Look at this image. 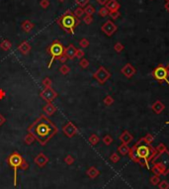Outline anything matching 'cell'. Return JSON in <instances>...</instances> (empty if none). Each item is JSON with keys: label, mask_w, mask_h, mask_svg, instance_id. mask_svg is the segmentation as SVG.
Wrapping results in <instances>:
<instances>
[{"label": "cell", "mask_w": 169, "mask_h": 189, "mask_svg": "<svg viewBox=\"0 0 169 189\" xmlns=\"http://www.w3.org/2000/svg\"><path fill=\"white\" fill-rule=\"evenodd\" d=\"M28 132L35 137V140L40 143V145L45 146L53 136H56L58 129L48 116L40 115L32 125L29 126Z\"/></svg>", "instance_id": "obj_1"}, {"label": "cell", "mask_w": 169, "mask_h": 189, "mask_svg": "<svg viewBox=\"0 0 169 189\" xmlns=\"http://www.w3.org/2000/svg\"><path fill=\"white\" fill-rule=\"evenodd\" d=\"M57 22L61 29H63L66 33L72 35L74 34V29L80 24V19L76 18L73 15V12L67 10L63 13L60 18L57 20Z\"/></svg>", "instance_id": "obj_2"}, {"label": "cell", "mask_w": 169, "mask_h": 189, "mask_svg": "<svg viewBox=\"0 0 169 189\" xmlns=\"http://www.w3.org/2000/svg\"><path fill=\"white\" fill-rule=\"evenodd\" d=\"M141 141L139 140L138 143L134 146V150H136L137 157L139 158H145L149 161H152L153 159L156 158L157 157V152L156 150L153 149L152 146H150L149 145H141Z\"/></svg>", "instance_id": "obj_3"}, {"label": "cell", "mask_w": 169, "mask_h": 189, "mask_svg": "<svg viewBox=\"0 0 169 189\" xmlns=\"http://www.w3.org/2000/svg\"><path fill=\"white\" fill-rule=\"evenodd\" d=\"M64 47L61 44L60 41L56 40L54 42H53V44L50 46V47L46 49V52H48L50 54V61L48 65V68L50 69L52 68V65L54 60H57L61 56H62L63 53H64Z\"/></svg>", "instance_id": "obj_4"}, {"label": "cell", "mask_w": 169, "mask_h": 189, "mask_svg": "<svg viewBox=\"0 0 169 189\" xmlns=\"http://www.w3.org/2000/svg\"><path fill=\"white\" fill-rule=\"evenodd\" d=\"M152 76L155 78V80L159 83L166 82L169 85V80H168V72L165 66H163L162 65H159L158 66L153 69L152 71Z\"/></svg>", "instance_id": "obj_5"}, {"label": "cell", "mask_w": 169, "mask_h": 189, "mask_svg": "<svg viewBox=\"0 0 169 189\" xmlns=\"http://www.w3.org/2000/svg\"><path fill=\"white\" fill-rule=\"evenodd\" d=\"M23 161V158L18 153H13L9 158H8V162L13 167L14 169V185L17 184V170L21 166V163Z\"/></svg>", "instance_id": "obj_6"}, {"label": "cell", "mask_w": 169, "mask_h": 189, "mask_svg": "<svg viewBox=\"0 0 169 189\" xmlns=\"http://www.w3.org/2000/svg\"><path fill=\"white\" fill-rule=\"evenodd\" d=\"M93 77L96 79L99 84H104V83L111 77V73H110V71H108L104 66H100V68L95 71V73L93 74Z\"/></svg>", "instance_id": "obj_7"}, {"label": "cell", "mask_w": 169, "mask_h": 189, "mask_svg": "<svg viewBox=\"0 0 169 189\" xmlns=\"http://www.w3.org/2000/svg\"><path fill=\"white\" fill-rule=\"evenodd\" d=\"M101 30H102V32L104 33L105 35H107L108 37H111V36H113L117 32L118 27H117V25L113 22V21L107 20L106 22H105L102 25V27H101Z\"/></svg>", "instance_id": "obj_8"}, {"label": "cell", "mask_w": 169, "mask_h": 189, "mask_svg": "<svg viewBox=\"0 0 169 189\" xmlns=\"http://www.w3.org/2000/svg\"><path fill=\"white\" fill-rule=\"evenodd\" d=\"M40 96H41V98H43L45 100V101L50 103L57 97V93L52 87H45V89L40 93Z\"/></svg>", "instance_id": "obj_9"}, {"label": "cell", "mask_w": 169, "mask_h": 189, "mask_svg": "<svg viewBox=\"0 0 169 189\" xmlns=\"http://www.w3.org/2000/svg\"><path fill=\"white\" fill-rule=\"evenodd\" d=\"M62 132L67 138H72L77 134V128L72 122H67L62 127Z\"/></svg>", "instance_id": "obj_10"}, {"label": "cell", "mask_w": 169, "mask_h": 189, "mask_svg": "<svg viewBox=\"0 0 169 189\" xmlns=\"http://www.w3.org/2000/svg\"><path fill=\"white\" fill-rule=\"evenodd\" d=\"M151 171L153 172L154 175H158V176L161 174L166 175V166L164 165L162 162H156L152 165Z\"/></svg>", "instance_id": "obj_11"}, {"label": "cell", "mask_w": 169, "mask_h": 189, "mask_svg": "<svg viewBox=\"0 0 169 189\" xmlns=\"http://www.w3.org/2000/svg\"><path fill=\"white\" fill-rule=\"evenodd\" d=\"M121 72H122V74H124L126 77L130 78V77H133L134 74H136L137 70L130 64H127L124 68H122Z\"/></svg>", "instance_id": "obj_12"}, {"label": "cell", "mask_w": 169, "mask_h": 189, "mask_svg": "<svg viewBox=\"0 0 169 189\" xmlns=\"http://www.w3.org/2000/svg\"><path fill=\"white\" fill-rule=\"evenodd\" d=\"M76 51H77V49L75 48V46L73 44H70L64 49L63 54L67 57V60H74L75 54H76Z\"/></svg>", "instance_id": "obj_13"}, {"label": "cell", "mask_w": 169, "mask_h": 189, "mask_svg": "<svg viewBox=\"0 0 169 189\" xmlns=\"http://www.w3.org/2000/svg\"><path fill=\"white\" fill-rule=\"evenodd\" d=\"M17 49H18V51L22 54L23 56H27V54H29V53H30V51H31V46L27 41H24L18 46V48Z\"/></svg>", "instance_id": "obj_14"}, {"label": "cell", "mask_w": 169, "mask_h": 189, "mask_svg": "<svg viewBox=\"0 0 169 189\" xmlns=\"http://www.w3.org/2000/svg\"><path fill=\"white\" fill-rule=\"evenodd\" d=\"M164 109H165V105H164L161 101H159V100H156V101L152 104V106H151V110H152L153 113H155V114H161V113L164 111Z\"/></svg>", "instance_id": "obj_15"}, {"label": "cell", "mask_w": 169, "mask_h": 189, "mask_svg": "<svg viewBox=\"0 0 169 189\" xmlns=\"http://www.w3.org/2000/svg\"><path fill=\"white\" fill-rule=\"evenodd\" d=\"M120 141L122 142V144H126V145H129L130 143H132L134 140V137L130 135V133H129L128 131H124L123 133L121 134L120 137Z\"/></svg>", "instance_id": "obj_16"}, {"label": "cell", "mask_w": 169, "mask_h": 189, "mask_svg": "<svg viewBox=\"0 0 169 189\" xmlns=\"http://www.w3.org/2000/svg\"><path fill=\"white\" fill-rule=\"evenodd\" d=\"M105 7L109 10V12H114V11H119L120 8V4L117 0H109L106 3Z\"/></svg>", "instance_id": "obj_17"}, {"label": "cell", "mask_w": 169, "mask_h": 189, "mask_svg": "<svg viewBox=\"0 0 169 189\" xmlns=\"http://www.w3.org/2000/svg\"><path fill=\"white\" fill-rule=\"evenodd\" d=\"M43 111L46 113V116H53L57 111V108L54 107V105L53 103H46L45 106L43 107Z\"/></svg>", "instance_id": "obj_18"}, {"label": "cell", "mask_w": 169, "mask_h": 189, "mask_svg": "<svg viewBox=\"0 0 169 189\" xmlns=\"http://www.w3.org/2000/svg\"><path fill=\"white\" fill-rule=\"evenodd\" d=\"M49 158L46 157L44 154H40L37 155V158H35V162L37 163L39 166H44L46 162H48Z\"/></svg>", "instance_id": "obj_19"}, {"label": "cell", "mask_w": 169, "mask_h": 189, "mask_svg": "<svg viewBox=\"0 0 169 189\" xmlns=\"http://www.w3.org/2000/svg\"><path fill=\"white\" fill-rule=\"evenodd\" d=\"M22 29H23V31L24 32H26V33H30L33 29H34V24L31 22L30 20H25L24 22L22 23Z\"/></svg>", "instance_id": "obj_20"}, {"label": "cell", "mask_w": 169, "mask_h": 189, "mask_svg": "<svg viewBox=\"0 0 169 189\" xmlns=\"http://www.w3.org/2000/svg\"><path fill=\"white\" fill-rule=\"evenodd\" d=\"M130 146L128 145H126V144H122L120 145L119 146H118V150H119V153L122 154V155H127V154H129L130 153Z\"/></svg>", "instance_id": "obj_21"}, {"label": "cell", "mask_w": 169, "mask_h": 189, "mask_svg": "<svg viewBox=\"0 0 169 189\" xmlns=\"http://www.w3.org/2000/svg\"><path fill=\"white\" fill-rule=\"evenodd\" d=\"M0 48H1V50H3V51H9V50L12 48V44L11 42L9 40H3L1 43H0Z\"/></svg>", "instance_id": "obj_22"}, {"label": "cell", "mask_w": 169, "mask_h": 189, "mask_svg": "<svg viewBox=\"0 0 169 189\" xmlns=\"http://www.w3.org/2000/svg\"><path fill=\"white\" fill-rule=\"evenodd\" d=\"M83 10H84V14L89 15V16H92L93 14L95 13V8H94V6L90 5V4H88V5H86L85 7H84Z\"/></svg>", "instance_id": "obj_23"}, {"label": "cell", "mask_w": 169, "mask_h": 189, "mask_svg": "<svg viewBox=\"0 0 169 189\" xmlns=\"http://www.w3.org/2000/svg\"><path fill=\"white\" fill-rule=\"evenodd\" d=\"M87 174H88V176H89V177L95 178L96 176H98V175L100 174V172L97 170L95 167H90V169L87 170Z\"/></svg>", "instance_id": "obj_24"}, {"label": "cell", "mask_w": 169, "mask_h": 189, "mask_svg": "<svg viewBox=\"0 0 169 189\" xmlns=\"http://www.w3.org/2000/svg\"><path fill=\"white\" fill-rule=\"evenodd\" d=\"M141 141L145 142L146 145H150V144H152V142L154 141V138H153L152 135H150V134H147L145 137H143V138L141 139Z\"/></svg>", "instance_id": "obj_25"}, {"label": "cell", "mask_w": 169, "mask_h": 189, "mask_svg": "<svg viewBox=\"0 0 169 189\" xmlns=\"http://www.w3.org/2000/svg\"><path fill=\"white\" fill-rule=\"evenodd\" d=\"M155 150H156V152H157V157H158V155H160V154H162L164 152H166V150H167L166 146L164 145V144H162V143L156 146ZM157 157H156V158H157Z\"/></svg>", "instance_id": "obj_26"}, {"label": "cell", "mask_w": 169, "mask_h": 189, "mask_svg": "<svg viewBox=\"0 0 169 189\" xmlns=\"http://www.w3.org/2000/svg\"><path fill=\"white\" fill-rule=\"evenodd\" d=\"M88 141H89V143L92 146H95V145H97L99 143L100 139H99L98 136L95 135V134H92V135L89 137V139H88Z\"/></svg>", "instance_id": "obj_27"}, {"label": "cell", "mask_w": 169, "mask_h": 189, "mask_svg": "<svg viewBox=\"0 0 169 189\" xmlns=\"http://www.w3.org/2000/svg\"><path fill=\"white\" fill-rule=\"evenodd\" d=\"M73 15H74L76 18L80 19V17H82V16L84 15V10H83V8H81V7L76 8V9H75L74 12H73Z\"/></svg>", "instance_id": "obj_28"}, {"label": "cell", "mask_w": 169, "mask_h": 189, "mask_svg": "<svg viewBox=\"0 0 169 189\" xmlns=\"http://www.w3.org/2000/svg\"><path fill=\"white\" fill-rule=\"evenodd\" d=\"M35 141V137H34L31 133H28L27 136L25 137V143H26L27 145H31Z\"/></svg>", "instance_id": "obj_29"}, {"label": "cell", "mask_w": 169, "mask_h": 189, "mask_svg": "<svg viewBox=\"0 0 169 189\" xmlns=\"http://www.w3.org/2000/svg\"><path fill=\"white\" fill-rule=\"evenodd\" d=\"M103 102H104V104H105V105H106V106H111V105L114 103V98L112 97V96L107 95L106 97L104 98Z\"/></svg>", "instance_id": "obj_30"}, {"label": "cell", "mask_w": 169, "mask_h": 189, "mask_svg": "<svg viewBox=\"0 0 169 189\" xmlns=\"http://www.w3.org/2000/svg\"><path fill=\"white\" fill-rule=\"evenodd\" d=\"M102 141L103 143L106 146H110L113 143V138L110 136V135H106V136H104L103 139H102Z\"/></svg>", "instance_id": "obj_31"}, {"label": "cell", "mask_w": 169, "mask_h": 189, "mask_svg": "<svg viewBox=\"0 0 169 189\" xmlns=\"http://www.w3.org/2000/svg\"><path fill=\"white\" fill-rule=\"evenodd\" d=\"M60 71H61V74L66 75V74H68V73H69L70 69H69L66 65H62L61 66V68H60Z\"/></svg>", "instance_id": "obj_32"}, {"label": "cell", "mask_w": 169, "mask_h": 189, "mask_svg": "<svg viewBox=\"0 0 169 189\" xmlns=\"http://www.w3.org/2000/svg\"><path fill=\"white\" fill-rule=\"evenodd\" d=\"M79 46L83 49H86L89 47V41H88L87 39H85V38H83V39H81L79 41Z\"/></svg>", "instance_id": "obj_33"}, {"label": "cell", "mask_w": 169, "mask_h": 189, "mask_svg": "<svg viewBox=\"0 0 169 189\" xmlns=\"http://www.w3.org/2000/svg\"><path fill=\"white\" fill-rule=\"evenodd\" d=\"M109 13H110L109 10L105 6H103L102 8H100L99 15L101 16V17H106V16H109Z\"/></svg>", "instance_id": "obj_34"}, {"label": "cell", "mask_w": 169, "mask_h": 189, "mask_svg": "<svg viewBox=\"0 0 169 189\" xmlns=\"http://www.w3.org/2000/svg\"><path fill=\"white\" fill-rule=\"evenodd\" d=\"M160 181H161V180H160L158 175H153L150 177V183L152 184V185H158V183Z\"/></svg>", "instance_id": "obj_35"}, {"label": "cell", "mask_w": 169, "mask_h": 189, "mask_svg": "<svg viewBox=\"0 0 169 189\" xmlns=\"http://www.w3.org/2000/svg\"><path fill=\"white\" fill-rule=\"evenodd\" d=\"M79 65L81 66L82 69H87L88 66H89V61L86 60V58H81L79 61Z\"/></svg>", "instance_id": "obj_36"}, {"label": "cell", "mask_w": 169, "mask_h": 189, "mask_svg": "<svg viewBox=\"0 0 169 189\" xmlns=\"http://www.w3.org/2000/svg\"><path fill=\"white\" fill-rule=\"evenodd\" d=\"M75 3L77 4L78 7L84 8L86 5H88V3H89V0H75Z\"/></svg>", "instance_id": "obj_37"}, {"label": "cell", "mask_w": 169, "mask_h": 189, "mask_svg": "<svg viewBox=\"0 0 169 189\" xmlns=\"http://www.w3.org/2000/svg\"><path fill=\"white\" fill-rule=\"evenodd\" d=\"M52 83H53V81L50 77H45L43 79V81H42V84H43L45 87H50L52 86Z\"/></svg>", "instance_id": "obj_38"}, {"label": "cell", "mask_w": 169, "mask_h": 189, "mask_svg": "<svg viewBox=\"0 0 169 189\" xmlns=\"http://www.w3.org/2000/svg\"><path fill=\"white\" fill-rule=\"evenodd\" d=\"M124 45L121 44V43H116L115 46H114V50L117 52V53H121L124 51Z\"/></svg>", "instance_id": "obj_39"}, {"label": "cell", "mask_w": 169, "mask_h": 189, "mask_svg": "<svg viewBox=\"0 0 169 189\" xmlns=\"http://www.w3.org/2000/svg\"><path fill=\"white\" fill-rule=\"evenodd\" d=\"M158 187L159 189H169V183L166 180H162L158 183Z\"/></svg>", "instance_id": "obj_40"}, {"label": "cell", "mask_w": 169, "mask_h": 189, "mask_svg": "<svg viewBox=\"0 0 169 189\" xmlns=\"http://www.w3.org/2000/svg\"><path fill=\"white\" fill-rule=\"evenodd\" d=\"M83 22L85 23L86 25H90V24H92V22H93L92 16H89V15L84 16V17H83Z\"/></svg>", "instance_id": "obj_41"}, {"label": "cell", "mask_w": 169, "mask_h": 189, "mask_svg": "<svg viewBox=\"0 0 169 189\" xmlns=\"http://www.w3.org/2000/svg\"><path fill=\"white\" fill-rule=\"evenodd\" d=\"M110 159H111V161L112 162H118L120 161V157H119V154H116V153H114L111 154V157H110Z\"/></svg>", "instance_id": "obj_42"}, {"label": "cell", "mask_w": 169, "mask_h": 189, "mask_svg": "<svg viewBox=\"0 0 169 189\" xmlns=\"http://www.w3.org/2000/svg\"><path fill=\"white\" fill-rule=\"evenodd\" d=\"M84 54H85V53H84L83 50H78L76 51V54H75V57L78 58V60H81V58H83Z\"/></svg>", "instance_id": "obj_43"}, {"label": "cell", "mask_w": 169, "mask_h": 189, "mask_svg": "<svg viewBox=\"0 0 169 189\" xmlns=\"http://www.w3.org/2000/svg\"><path fill=\"white\" fill-rule=\"evenodd\" d=\"M40 6L43 8V9H46V8L50 6V1L49 0H41Z\"/></svg>", "instance_id": "obj_44"}, {"label": "cell", "mask_w": 169, "mask_h": 189, "mask_svg": "<svg viewBox=\"0 0 169 189\" xmlns=\"http://www.w3.org/2000/svg\"><path fill=\"white\" fill-rule=\"evenodd\" d=\"M109 16H111V18L113 20H116L119 18V16H120V12L119 11H114V12H110L109 13Z\"/></svg>", "instance_id": "obj_45"}, {"label": "cell", "mask_w": 169, "mask_h": 189, "mask_svg": "<svg viewBox=\"0 0 169 189\" xmlns=\"http://www.w3.org/2000/svg\"><path fill=\"white\" fill-rule=\"evenodd\" d=\"M73 161H74V158L71 157V155H67L65 158V162L67 165H71V163H73Z\"/></svg>", "instance_id": "obj_46"}, {"label": "cell", "mask_w": 169, "mask_h": 189, "mask_svg": "<svg viewBox=\"0 0 169 189\" xmlns=\"http://www.w3.org/2000/svg\"><path fill=\"white\" fill-rule=\"evenodd\" d=\"M57 61H61L62 65H64V64H65V61H67V57L64 56V54H62V56H61L60 57L57 58Z\"/></svg>", "instance_id": "obj_47"}, {"label": "cell", "mask_w": 169, "mask_h": 189, "mask_svg": "<svg viewBox=\"0 0 169 189\" xmlns=\"http://www.w3.org/2000/svg\"><path fill=\"white\" fill-rule=\"evenodd\" d=\"M5 96H6V92L4 91L2 88H0V100L5 98Z\"/></svg>", "instance_id": "obj_48"}, {"label": "cell", "mask_w": 169, "mask_h": 189, "mask_svg": "<svg viewBox=\"0 0 169 189\" xmlns=\"http://www.w3.org/2000/svg\"><path fill=\"white\" fill-rule=\"evenodd\" d=\"M6 122V119H5V117H4L2 114H0V127H1V126L5 123Z\"/></svg>", "instance_id": "obj_49"}, {"label": "cell", "mask_w": 169, "mask_h": 189, "mask_svg": "<svg viewBox=\"0 0 169 189\" xmlns=\"http://www.w3.org/2000/svg\"><path fill=\"white\" fill-rule=\"evenodd\" d=\"M97 2H98L100 5H102V6H105L106 5V3L109 1V0H96Z\"/></svg>", "instance_id": "obj_50"}, {"label": "cell", "mask_w": 169, "mask_h": 189, "mask_svg": "<svg viewBox=\"0 0 169 189\" xmlns=\"http://www.w3.org/2000/svg\"><path fill=\"white\" fill-rule=\"evenodd\" d=\"M164 8H165L167 12H169V1H166L165 5H164Z\"/></svg>", "instance_id": "obj_51"}, {"label": "cell", "mask_w": 169, "mask_h": 189, "mask_svg": "<svg viewBox=\"0 0 169 189\" xmlns=\"http://www.w3.org/2000/svg\"><path fill=\"white\" fill-rule=\"evenodd\" d=\"M166 69H167V72H168V76H169V64L166 66Z\"/></svg>", "instance_id": "obj_52"}, {"label": "cell", "mask_w": 169, "mask_h": 189, "mask_svg": "<svg viewBox=\"0 0 169 189\" xmlns=\"http://www.w3.org/2000/svg\"><path fill=\"white\" fill-rule=\"evenodd\" d=\"M58 1H60V2H64L65 0H58Z\"/></svg>", "instance_id": "obj_53"}, {"label": "cell", "mask_w": 169, "mask_h": 189, "mask_svg": "<svg viewBox=\"0 0 169 189\" xmlns=\"http://www.w3.org/2000/svg\"><path fill=\"white\" fill-rule=\"evenodd\" d=\"M166 124H167V125H169V121H168V122H166Z\"/></svg>", "instance_id": "obj_54"}, {"label": "cell", "mask_w": 169, "mask_h": 189, "mask_svg": "<svg viewBox=\"0 0 169 189\" xmlns=\"http://www.w3.org/2000/svg\"><path fill=\"white\" fill-rule=\"evenodd\" d=\"M166 1H169V0H166Z\"/></svg>", "instance_id": "obj_55"}]
</instances>
